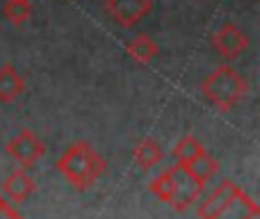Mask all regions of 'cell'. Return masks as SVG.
Segmentation results:
<instances>
[{
  "instance_id": "obj_1",
  "label": "cell",
  "mask_w": 260,
  "mask_h": 219,
  "mask_svg": "<svg viewBox=\"0 0 260 219\" xmlns=\"http://www.w3.org/2000/svg\"><path fill=\"white\" fill-rule=\"evenodd\" d=\"M57 171L73 185L76 190H87L103 176L105 160L89 142L80 139V142L71 144L62 155L57 158Z\"/></svg>"
},
{
  "instance_id": "obj_2",
  "label": "cell",
  "mask_w": 260,
  "mask_h": 219,
  "mask_svg": "<svg viewBox=\"0 0 260 219\" xmlns=\"http://www.w3.org/2000/svg\"><path fill=\"white\" fill-rule=\"evenodd\" d=\"M249 82L244 76H240L231 64H219L206 80L201 82V94L212 108L219 112L233 110L240 101L247 96Z\"/></svg>"
},
{
  "instance_id": "obj_3",
  "label": "cell",
  "mask_w": 260,
  "mask_h": 219,
  "mask_svg": "<svg viewBox=\"0 0 260 219\" xmlns=\"http://www.w3.org/2000/svg\"><path fill=\"white\" fill-rule=\"evenodd\" d=\"M165 171L171 180L169 206L178 212L187 210L192 203H197L199 194L203 192V183L183 165V162H176V165H171L169 169H165Z\"/></svg>"
},
{
  "instance_id": "obj_4",
  "label": "cell",
  "mask_w": 260,
  "mask_h": 219,
  "mask_svg": "<svg viewBox=\"0 0 260 219\" xmlns=\"http://www.w3.org/2000/svg\"><path fill=\"white\" fill-rule=\"evenodd\" d=\"M5 151H7V155L14 158L23 169H30V167L46 153V144L41 142L32 130L23 128L16 137H12L7 144H5Z\"/></svg>"
},
{
  "instance_id": "obj_5",
  "label": "cell",
  "mask_w": 260,
  "mask_h": 219,
  "mask_svg": "<svg viewBox=\"0 0 260 219\" xmlns=\"http://www.w3.org/2000/svg\"><path fill=\"white\" fill-rule=\"evenodd\" d=\"M210 41H212V48L217 50V55L224 57L226 62H231V59H235L238 55H242L244 50L249 48V44H251L247 32H242L235 23H224V25L212 35Z\"/></svg>"
},
{
  "instance_id": "obj_6",
  "label": "cell",
  "mask_w": 260,
  "mask_h": 219,
  "mask_svg": "<svg viewBox=\"0 0 260 219\" xmlns=\"http://www.w3.org/2000/svg\"><path fill=\"white\" fill-rule=\"evenodd\" d=\"M105 14L112 18L117 25L133 27L151 12V0H103Z\"/></svg>"
},
{
  "instance_id": "obj_7",
  "label": "cell",
  "mask_w": 260,
  "mask_h": 219,
  "mask_svg": "<svg viewBox=\"0 0 260 219\" xmlns=\"http://www.w3.org/2000/svg\"><path fill=\"white\" fill-rule=\"evenodd\" d=\"M210 219H260V208L242 187H238L231 201Z\"/></svg>"
},
{
  "instance_id": "obj_8",
  "label": "cell",
  "mask_w": 260,
  "mask_h": 219,
  "mask_svg": "<svg viewBox=\"0 0 260 219\" xmlns=\"http://www.w3.org/2000/svg\"><path fill=\"white\" fill-rule=\"evenodd\" d=\"M0 187H3L5 197L12 199L14 203H23L37 190V183H35V178H32V176L23 169V167H18V169H14L12 174L3 180V185H0Z\"/></svg>"
},
{
  "instance_id": "obj_9",
  "label": "cell",
  "mask_w": 260,
  "mask_h": 219,
  "mask_svg": "<svg viewBox=\"0 0 260 219\" xmlns=\"http://www.w3.org/2000/svg\"><path fill=\"white\" fill-rule=\"evenodd\" d=\"M235 190H238V185H235L233 180H229V178L221 180V183L217 185V187L212 190L201 203H199V208H197L199 219H210L215 212H219L221 208L231 201V197L235 194Z\"/></svg>"
},
{
  "instance_id": "obj_10",
  "label": "cell",
  "mask_w": 260,
  "mask_h": 219,
  "mask_svg": "<svg viewBox=\"0 0 260 219\" xmlns=\"http://www.w3.org/2000/svg\"><path fill=\"white\" fill-rule=\"evenodd\" d=\"M23 91H25L23 76L12 64H3L0 67V103H14Z\"/></svg>"
},
{
  "instance_id": "obj_11",
  "label": "cell",
  "mask_w": 260,
  "mask_h": 219,
  "mask_svg": "<svg viewBox=\"0 0 260 219\" xmlns=\"http://www.w3.org/2000/svg\"><path fill=\"white\" fill-rule=\"evenodd\" d=\"M157 53H160L157 44L148 35H144V32H139L137 37H133V41L126 44V55L137 64L153 62V59L157 57Z\"/></svg>"
},
{
  "instance_id": "obj_12",
  "label": "cell",
  "mask_w": 260,
  "mask_h": 219,
  "mask_svg": "<svg viewBox=\"0 0 260 219\" xmlns=\"http://www.w3.org/2000/svg\"><path fill=\"white\" fill-rule=\"evenodd\" d=\"M162 155H165V153H162V146L153 137L142 139V142L135 146V151H133V158H135V162L139 165V169H151V167L160 165Z\"/></svg>"
},
{
  "instance_id": "obj_13",
  "label": "cell",
  "mask_w": 260,
  "mask_h": 219,
  "mask_svg": "<svg viewBox=\"0 0 260 219\" xmlns=\"http://www.w3.org/2000/svg\"><path fill=\"white\" fill-rule=\"evenodd\" d=\"M185 167H187V169L192 171V174L197 176V178L201 180L203 185H206L208 180H210L212 176L217 174V171H219V162H217L212 155H208L206 151H201L197 158H192V160H189Z\"/></svg>"
},
{
  "instance_id": "obj_14",
  "label": "cell",
  "mask_w": 260,
  "mask_h": 219,
  "mask_svg": "<svg viewBox=\"0 0 260 219\" xmlns=\"http://www.w3.org/2000/svg\"><path fill=\"white\" fill-rule=\"evenodd\" d=\"M3 14L12 25H23L32 16V3L30 0H5Z\"/></svg>"
},
{
  "instance_id": "obj_15",
  "label": "cell",
  "mask_w": 260,
  "mask_h": 219,
  "mask_svg": "<svg viewBox=\"0 0 260 219\" xmlns=\"http://www.w3.org/2000/svg\"><path fill=\"white\" fill-rule=\"evenodd\" d=\"M201 151H206L203 148V144L199 142L194 135H185V137H180L178 142H176L174 146V158L176 162H183V165H187L192 158H197Z\"/></svg>"
},
{
  "instance_id": "obj_16",
  "label": "cell",
  "mask_w": 260,
  "mask_h": 219,
  "mask_svg": "<svg viewBox=\"0 0 260 219\" xmlns=\"http://www.w3.org/2000/svg\"><path fill=\"white\" fill-rule=\"evenodd\" d=\"M148 192H151L155 199H160L162 203H169V199H171V180H169V176H167V171H162L157 178H153L151 183H148Z\"/></svg>"
},
{
  "instance_id": "obj_17",
  "label": "cell",
  "mask_w": 260,
  "mask_h": 219,
  "mask_svg": "<svg viewBox=\"0 0 260 219\" xmlns=\"http://www.w3.org/2000/svg\"><path fill=\"white\" fill-rule=\"evenodd\" d=\"M0 219H23V217L18 215V212L14 210L3 197H0Z\"/></svg>"
}]
</instances>
